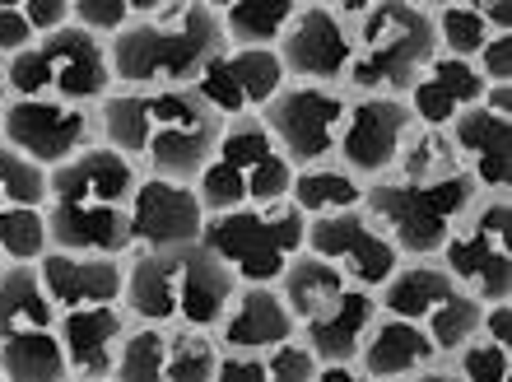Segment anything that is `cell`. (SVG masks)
Masks as SVG:
<instances>
[{
	"mask_svg": "<svg viewBox=\"0 0 512 382\" xmlns=\"http://www.w3.org/2000/svg\"><path fill=\"white\" fill-rule=\"evenodd\" d=\"M224 122L196 89H112L98 103V145H108L140 178L196 187L210 164Z\"/></svg>",
	"mask_w": 512,
	"mask_h": 382,
	"instance_id": "1",
	"label": "cell"
},
{
	"mask_svg": "<svg viewBox=\"0 0 512 382\" xmlns=\"http://www.w3.org/2000/svg\"><path fill=\"white\" fill-rule=\"evenodd\" d=\"M229 47L215 0H135V19L108 42L117 89H191Z\"/></svg>",
	"mask_w": 512,
	"mask_h": 382,
	"instance_id": "2",
	"label": "cell"
},
{
	"mask_svg": "<svg viewBox=\"0 0 512 382\" xmlns=\"http://www.w3.org/2000/svg\"><path fill=\"white\" fill-rule=\"evenodd\" d=\"M140 173L117 150L94 145L47 173V238L52 252L131 257V201Z\"/></svg>",
	"mask_w": 512,
	"mask_h": 382,
	"instance_id": "3",
	"label": "cell"
},
{
	"mask_svg": "<svg viewBox=\"0 0 512 382\" xmlns=\"http://www.w3.org/2000/svg\"><path fill=\"white\" fill-rule=\"evenodd\" d=\"M336 14L350 33V98H401L415 89L424 66L438 52L433 19L424 0H336Z\"/></svg>",
	"mask_w": 512,
	"mask_h": 382,
	"instance_id": "4",
	"label": "cell"
},
{
	"mask_svg": "<svg viewBox=\"0 0 512 382\" xmlns=\"http://www.w3.org/2000/svg\"><path fill=\"white\" fill-rule=\"evenodd\" d=\"M238 280L201 243L168 247V252H131L126 257L122 308L135 322L154 327H201L215 331L229 313Z\"/></svg>",
	"mask_w": 512,
	"mask_h": 382,
	"instance_id": "5",
	"label": "cell"
},
{
	"mask_svg": "<svg viewBox=\"0 0 512 382\" xmlns=\"http://www.w3.org/2000/svg\"><path fill=\"white\" fill-rule=\"evenodd\" d=\"M5 84H10V98H47L70 108H98L117 89L108 42L80 24L56 28L28 52L5 61Z\"/></svg>",
	"mask_w": 512,
	"mask_h": 382,
	"instance_id": "6",
	"label": "cell"
},
{
	"mask_svg": "<svg viewBox=\"0 0 512 382\" xmlns=\"http://www.w3.org/2000/svg\"><path fill=\"white\" fill-rule=\"evenodd\" d=\"M289 187H294V164L270 140L261 117L224 122V136H219L210 164L196 178V196H201L205 215H229V210H247V205L289 201Z\"/></svg>",
	"mask_w": 512,
	"mask_h": 382,
	"instance_id": "7",
	"label": "cell"
},
{
	"mask_svg": "<svg viewBox=\"0 0 512 382\" xmlns=\"http://www.w3.org/2000/svg\"><path fill=\"white\" fill-rule=\"evenodd\" d=\"M475 196H480V187L466 173L447 182H429V187L382 178L368 182L359 210L387 233V243L401 252V261H433Z\"/></svg>",
	"mask_w": 512,
	"mask_h": 382,
	"instance_id": "8",
	"label": "cell"
},
{
	"mask_svg": "<svg viewBox=\"0 0 512 382\" xmlns=\"http://www.w3.org/2000/svg\"><path fill=\"white\" fill-rule=\"evenodd\" d=\"M201 247L229 266L238 285H275L284 266L308 247V215L294 201L205 215Z\"/></svg>",
	"mask_w": 512,
	"mask_h": 382,
	"instance_id": "9",
	"label": "cell"
},
{
	"mask_svg": "<svg viewBox=\"0 0 512 382\" xmlns=\"http://www.w3.org/2000/svg\"><path fill=\"white\" fill-rule=\"evenodd\" d=\"M378 308L424 327V336L443 350V359L457 355L466 341H475V336H480V317H485V303L475 299V294H466V289L443 271L438 257L401 261L396 275L378 289Z\"/></svg>",
	"mask_w": 512,
	"mask_h": 382,
	"instance_id": "10",
	"label": "cell"
},
{
	"mask_svg": "<svg viewBox=\"0 0 512 382\" xmlns=\"http://www.w3.org/2000/svg\"><path fill=\"white\" fill-rule=\"evenodd\" d=\"M443 271L480 303H512V196L480 191L471 210L447 233Z\"/></svg>",
	"mask_w": 512,
	"mask_h": 382,
	"instance_id": "11",
	"label": "cell"
},
{
	"mask_svg": "<svg viewBox=\"0 0 512 382\" xmlns=\"http://www.w3.org/2000/svg\"><path fill=\"white\" fill-rule=\"evenodd\" d=\"M350 117V94L345 89H322V84H284L280 94L266 103L261 126L270 140L280 145V154L298 168L336 164V145Z\"/></svg>",
	"mask_w": 512,
	"mask_h": 382,
	"instance_id": "12",
	"label": "cell"
},
{
	"mask_svg": "<svg viewBox=\"0 0 512 382\" xmlns=\"http://www.w3.org/2000/svg\"><path fill=\"white\" fill-rule=\"evenodd\" d=\"M0 140L24 154L28 164L52 173L98 145V108H70V103H47V98H5Z\"/></svg>",
	"mask_w": 512,
	"mask_h": 382,
	"instance_id": "13",
	"label": "cell"
},
{
	"mask_svg": "<svg viewBox=\"0 0 512 382\" xmlns=\"http://www.w3.org/2000/svg\"><path fill=\"white\" fill-rule=\"evenodd\" d=\"M219 341L201 327L131 322L112 382H215Z\"/></svg>",
	"mask_w": 512,
	"mask_h": 382,
	"instance_id": "14",
	"label": "cell"
},
{
	"mask_svg": "<svg viewBox=\"0 0 512 382\" xmlns=\"http://www.w3.org/2000/svg\"><path fill=\"white\" fill-rule=\"evenodd\" d=\"M284 66L275 52L261 47H224V52L201 70V80L191 84L196 98L215 112L219 122H247L261 117L266 103L284 89Z\"/></svg>",
	"mask_w": 512,
	"mask_h": 382,
	"instance_id": "15",
	"label": "cell"
},
{
	"mask_svg": "<svg viewBox=\"0 0 512 382\" xmlns=\"http://www.w3.org/2000/svg\"><path fill=\"white\" fill-rule=\"evenodd\" d=\"M284 66V80L322 84V89H345L350 70V33L340 24L336 0H303L298 19L275 47Z\"/></svg>",
	"mask_w": 512,
	"mask_h": 382,
	"instance_id": "16",
	"label": "cell"
},
{
	"mask_svg": "<svg viewBox=\"0 0 512 382\" xmlns=\"http://www.w3.org/2000/svg\"><path fill=\"white\" fill-rule=\"evenodd\" d=\"M308 252L331 261L350 285L373 289V294H378L391 275H396V266H401V252L387 243V233H382L364 210L308 219Z\"/></svg>",
	"mask_w": 512,
	"mask_h": 382,
	"instance_id": "17",
	"label": "cell"
},
{
	"mask_svg": "<svg viewBox=\"0 0 512 382\" xmlns=\"http://www.w3.org/2000/svg\"><path fill=\"white\" fill-rule=\"evenodd\" d=\"M410 126H415V117H410L401 98H350V117H345V131H340L336 164L345 173H354L359 182L391 178V164H396Z\"/></svg>",
	"mask_w": 512,
	"mask_h": 382,
	"instance_id": "18",
	"label": "cell"
},
{
	"mask_svg": "<svg viewBox=\"0 0 512 382\" xmlns=\"http://www.w3.org/2000/svg\"><path fill=\"white\" fill-rule=\"evenodd\" d=\"M205 205L187 182L140 178L131 201V252H168L201 243Z\"/></svg>",
	"mask_w": 512,
	"mask_h": 382,
	"instance_id": "19",
	"label": "cell"
},
{
	"mask_svg": "<svg viewBox=\"0 0 512 382\" xmlns=\"http://www.w3.org/2000/svg\"><path fill=\"white\" fill-rule=\"evenodd\" d=\"M378 294L359 285H345L336 299H326L312 317L298 322V341L308 345L317 364H354L359 345L378 322Z\"/></svg>",
	"mask_w": 512,
	"mask_h": 382,
	"instance_id": "20",
	"label": "cell"
},
{
	"mask_svg": "<svg viewBox=\"0 0 512 382\" xmlns=\"http://www.w3.org/2000/svg\"><path fill=\"white\" fill-rule=\"evenodd\" d=\"M42 289L56 313H80L122 303L126 294V257H75V252H47L38 261Z\"/></svg>",
	"mask_w": 512,
	"mask_h": 382,
	"instance_id": "21",
	"label": "cell"
},
{
	"mask_svg": "<svg viewBox=\"0 0 512 382\" xmlns=\"http://www.w3.org/2000/svg\"><path fill=\"white\" fill-rule=\"evenodd\" d=\"M485 89L489 84H485V75H480L475 61L433 52V61L424 66V75L415 80V89L405 94V108H410V117H415L419 126H438V131H447L466 108L485 103Z\"/></svg>",
	"mask_w": 512,
	"mask_h": 382,
	"instance_id": "22",
	"label": "cell"
},
{
	"mask_svg": "<svg viewBox=\"0 0 512 382\" xmlns=\"http://www.w3.org/2000/svg\"><path fill=\"white\" fill-rule=\"evenodd\" d=\"M447 136L457 145L461 173L480 191H508L512 182V117L475 103L447 126Z\"/></svg>",
	"mask_w": 512,
	"mask_h": 382,
	"instance_id": "23",
	"label": "cell"
},
{
	"mask_svg": "<svg viewBox=\"0 0 512 382\" xmlns=\"http://www.w3.org/2000/svg\"><path fill=\"white\" fill-rule=\"evenodd\" d=\"M131 322H135V317L126 313L122 303H103V308L61 313L56 336H61V350H66L70 378H112Z\"/></svg>",
	"mask_w": 512,
	"mask_h": 382,
	"instance_id": "24",
	"label": "cell"
},
{
	"mask_svg": "<svg viewBox=\"0 0 512 382\" xmlns=\"http://www.w3.org/2000/svg\"><path fill=\"white\" fill-rule=\"evenodd\" d=\"M294 336H298V322L284 308L275 285H238L229 313L215 327L219 350H252V355H266V350L294 341Z\"/></svg>",
	"mask_w": 512,
	"mask_h": 382,
	"instance_id": "25",
	"label": "cell"
},
{
	"mask_svg": "<svg viewBox=\"0 0 512 382\" xmlns=\"http://www.w3.org/2000/svg\"><path fill=\"white\" fill-rule=\"evenodd\" d=\"M354 364L373 382H391V378H410V373L429 369V364H443V350L424 336V327L405 322V317L378 313V322H373V331L364 336Z\"/></svg>",
	"mask_w": 512,
	"mask_h": 382,
	"instance_id": "26",
	"label": "cell"
},
{
	"mask_svg": "<svg viewBox=\"0 0 512 382\" xmlns=\"http://www.w3.org/2000/svg\"><path fill=\"white\" fill-rule=\"evenodd\" d=\"M61 313L42 289L38 266H5L0 271V341L28 336V331H56Z\"/></svg>",
	"mask_w": 512,
	"mask_h": 382,
	"instance_id": "27",
	"label": "cell"
},
{
	"mask_svg": "<svg viewBox=\"0 0 512 382\" xmlns=\"http://www.w3.org/2000/svg\"><path fill=\"white\" fill-rule=\"evenodd\" d=\"M303 0H224L219 5V24L229 47H261L275 52L280 38L289 33V24L298 19Z\"/></svg>",
	"mask_w": 512,
	"mask_h": 382,
	"instance_id": "28",
	"label": "cell"
},
{
	"mask_svg": "<svg viewBox=\"0 0 512 382\" xmlns=\"http://www.w3.org/2000/svg\"><path fill=\"white\" fill-rule=\"evenodd\" d=\"M461 178V159L457 145L447 131L438 126H410L401 140V154L391 164V182H415V187H429V182H447Z\"/></svg>",
	"mask_w": 512,
	"mask_h": 382,
	"instance_id": "29",
	"label": "cell"
},
{
	"mask_svg": "<svg viewBox=\"0 0 512 382\" xmlns=\"http://www.w3.org/2000/svg\"><path fill=\"white\" fill-rule=\"evenodd\" d=\"M364 191H368V182H359L340 164H317V168H298L294 173L289 201H294L308 219H322V215L359 210V205H364Z\"/></svg>",
	"mask_w": 512,
	"mask_h": 382,
	"instance_id": "30",
	"label": "cell"
},
{
	"mask_svg": "<svg viewBox=\"0 0 512 382\" xmlns=\"http://www.w3.org/2000/svg\"><path fill=\"white\" fill-rule=\"evenodd\" d=\"M345 285H350V280H345V275H340L331 261H322L317 252H308V247H303V252H298L289 266H284L280 280H275V289H280L284 308L294 313V322L312 317L326 299H336Z\"/></svg>",
	"mask_w": 512,
	"mask_h": 382,
	"instance_id": "31",
	"label": "cell"
},
{
	"mask_svg": "<svg viewBox=\"0 0 512 382\" xmlns=\"http://www.w3.org/2000/svg\"><path fill=\"white\" fill-rule=\"evenodd\" d=\"M0 373L5 382H70V364L56 331H28L0 341Z\"/></svg>",
	"mask_w": 512,
	"mask_h": 382,
	"instance_id": "32",
	"label": "cell"
},
{
	"mask_svg": "<svg viewBox=\"0 0 512 382\" xmlns=\"http://www.w3.org/2000/svg\"><path fill=\"white\" fill-rule=\"evenodd\" d=\"M429 19H433L438 52H447V56L475 61V52L494 38V28L480 14V0H438V5H429Z\"/></svg>",
	"mask_w": 512,
	"mask_h": 382,
	"instance_id": "33",
	"label": "cell"
},
{
	"mask_svg": "<svg viewBox=\"0 0 512 382\" xmlns=\"http://www.w3.org/2000/svg\"><path fill=\"white\" fill-rule=\"evenodd\" d=\"M52 252L47 238V205H19L0 215V257L14 266H38Z\"/></svg>",
	"mask_w": 512,
	"mask_h": 382,
	"instance_id": "34",
	"label": "cell"
},
{
	"mask_svg": "<svg viewBox=\"0 0 512 382\" xmlns=\"http://www.w3.org/2000/svg\"><path fill=\"white\" fill-rule=\"evenodd\" d=\"M19 205H47V168L28 164L24 154L0 140V215Z\"/></svg>",
	"mask_w": 512,
	"mask_h": 382,
	"instance_id": "35",
	"label": "cell"
},
{
	"mask_svg": "<svg viewBox=\"0 0 512 382\" xmlns=\"http://www.w3.org/2000/svg\"><path fill=\"white\" fill-rule=\"evenodd\" d=\"M447 364L457 369L461 382H512V345H494L485 336H475L447 355Z\"/></svg>",
	"mask_w": 512,
	"mask_h": 382,
	"instance_id": "36",
	"label": "cell"
},
{
	"mask_svg": "<svg viewBox=\"0 0 512 382\" xmlns=\"http://www.w3.org/2000/svg\"><path fill=\"white\" fill-rule=\"evenodd\" d=\"M70 19L89 28L94 38L112 42L135 19V0H70Z\"/></svg>",
	"mask_w": 512,
	"mask_h": 382,
	"instance_id": "37",
	"label": "cell"
},
{
	"mask_svg": "<svg viewBox=\"0 0 512 382\" xmlns=\"http://www.w3.org/2000/svg\"><path fill=\"white\" fill-rule=\"evenodd\" d=\"M317 355H312L308 345L298 341H284L275 350H266V382H312L317 378Z\"/></svg>",
	"mask_w": 512,
	"mask_h": 382,
	"instance_id": "38",
	"label": "cell"
},
{
	"mask_svg": "<svg viewBox=\"0 0 512 382\" xmlns=\"http://www.w3.org/2000/svg\"><path fill=\"white\" fill-rule=\"evenodd\" d=\"M33 42H38V33L28 28L24 0H0V61H14Z\"/></svg>",
	"mask_w": 512,
	"mask_h": 382,
	"instance_id": "39",
	"label": "cell"
},
{
	"mask_svg": "<svg viewBox=\"0 0 512 382\" xmlns=\"http://www.w3.org/2000/svg\"><path fill=\"white\" fill-rule=\"evenodd\" d=\"M475 66H480L485 84H512V33H494L475 52Z\"/></svg>",
	"mask_w": 512,
	"mask_h": 382,
	"instance_id": "40",
	"label": "cell"
},
{
	"mask_svg": "<svg viewBox=\"0 0 512 382\" xmlns=\"http://www.w3.org/2000/svg\"><path fill=\"white\" fill-rule=\"evenodd\" d=\"M215 382H266V355H252V350H219Z\"/></svg>",
	"mask_w": 512,
	"mask_h": 382,
	"instance_id": "41",
	"label": "cell"
},
{
	"mask_svg": "<svg viewBox=\"0 0 512 382\" xmlns=\"http://www.w3.org/2000/svg\"><path fill=\"white\" fill-rule=\"evenodd\" d=\"M24 14H28V28H33L38 38L75 24V19H70V0H24Z\"/></svg>",
	"mask_w": 512,
	"mask_h": 382,
	"instance_id": "42",
	"label": "cell"
},
{
	"mask_svg": "<svg viewBox=\"0 0 512 382\" xmlns=\"http://www.w3.org/2000/svg\"><path fill=\"white\" fill-rule=\"evenodd\" d=\"M480 336H485V341H494V345H512V303H485Z\"/></svg>",
	"mask_w": 512,
	"mask_h": 382,
	"instance_id": "43",
	"label": "cell"
},
{
	"mask_svg": "<svg viewBox=\"0 0 512 382\" xmlns=\"http://www.w3.org/2000/svg\"><path fill=\"white\" fill-rule=\"evenodd\" d=\"M312 382H373V378H368L359 364H322Z\"/></svg>",
	"mask_w": 512,
	"mask_h": 382,
	"instance_id": "44",
	"label": "cell"
},
{
	"mask_svg": "<svg viewBox=\"0 0 512 382\" xmlns=\"http://www.w3.org/2000/svg\"><path fill=\"white\" fill-rule=\"evenodd\" d=\"M480 14H485V24L494 28V33H512V5H503V0H480Z\"/></svg>",
	"mask_w": 512,
	"mask_h": 382,
	"instance_id": "45",
	"label": "cell"
},
{
	"mask_svg": "<svg viewBox=\"0 0 512 382\" xmlns=\"http://www.w3.org/2000/svg\"><path fill=\"white\" fill-rule=\"evenodd\" d=\"M391 382H461V378H457V369L443 359V364H429V369L410 373V378H391Z\"/></svg>",
	"mask_w": 512,
	"mask_h": 382,
	"instance_id": "46",
	"label": "cell"
},
{
	"mask_svg": "<svg viewBox=\"0 0 512 382\" xmlns=\"http://www.w3.org/2000/svg\"><path fill=\"white\" fill-rule=\"evenodd\" d=\"M10 98V84H5V61H0V103Z\"/></svg>",
	"mask_w": 512,
	"mask_h": 382,
	"instance_id": "47",
	"label": "cell"
},
{
	"mask_svg": "<svg viewBox=\"0 0 512 382\" xmlns=\"http://www.w3.org/2000/svg\"><path fill=\"white\" fill-rule=\"evenodd\" d=\"M70 382H112V378H70Z\"/></svg>",
	"mask_w": 512,
	"mask_h": 382,
	"instance_id": "48",
	"label": "cell"
},
{
	"mask_svg": "<svg viewBox=\"0 0 512 382\" xmlns=\"http://www.w3.org/2000/svg\"><path fill=\"white\" fill-rule=\"evenodd\" d=\"M5 266H10V261H5V257H0V271H5Z\"/></svg>",
	"mask_w": 512,
	"mask_h": 382,
	"instance_id": "49",
	"label": "cell"
},
{
	"mask_svg": "<svg viewBox=\"0 0 512 382\" xmlns=\"http://www.w3.org/2000/svg\"><path fill=\"white\" fill-rule=\"evenodd\" d=\"M0 382H5V373H0Z\"/></svg>",
	"mask_w": 512,
	"mask_h": 382,
	"instance_id": "50",
	"label": "cell"
}]
</instances>
